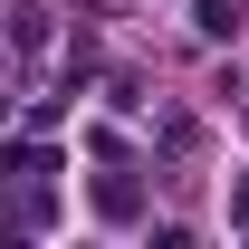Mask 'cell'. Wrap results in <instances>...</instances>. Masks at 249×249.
Returning a JSON list of instances; mask_svg holds the SVG:
<instances>
[{
    "mask_svg": "<svg viewBox=\"0 0 249 249\" xmlns=\"http://www.w3.org/2000/svg\"><path fill=\"white\" fill-rule=\"evenodd\" d=\"M192 19H201V38H240L249 29V0H192Z\"/></svg>",
    "mask_w": 249,
    "mask_h": 249,
    "instance_id": "1",
    "label": "cell"
},
{
    "mask_svg": "<svg viewBox=\"0 0 249 249\" xmlns=\"http://www.w3.org/2000/svg\"><path fill=\"white\" fill-rule=\"evenodd\" d=\"M230 220H240V230H249V192H240V201H230Z\"/></svg>",
    "mask_w": 249,
    "mask_h": 249,
    "instance_id": "2",
    "label": "cell"
}]
</instances>
